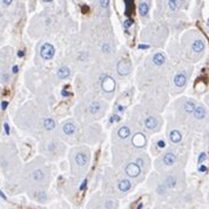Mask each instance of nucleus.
Masks as SVG:
<instances>
[{"label": "nucleus", "mask_w": 209, "mask_h": 209, "mask_svg": "<svg viewBox=\"0 0 209 209\" xmlns=\"http://www.w3.org/2000/svg\"><path fill=\"white\" fill-rule=\"evenodd\" d=\"M91 113H93V114H96L99 111H100V108H101V103L100 102H98V101H95V102H93L92 104H91Z\"/></svg>", "instance_id": "4be33fe9"}, {"label": "nucleus", "mask_w": 209, "mask_h": 209, "mask_svg": "<svg viewBox=\"0 0 209 209\" xmlns=\"http://www.w3.org/2000/svg\"><path fill=\"white\" fill-rule=\"evenodd\" d=\"M195 108H196V106H195V102H194V101L189 100V101H187V102L184 103V111H186L187 113H194Z\"/></svg>", "instance_id": "f3484780"}, {"label": "nucleus", "mask_w": 209, "mask_h": 209, "mask_svg": "<svg viewBox=\"0 0 209 209\" xmlns=\"http://www.w3.org/2000/svg\"><path fill=\"white\" fill-rule=\"evenodd\" d=\"M4 128H5V132H6V134H10V126H8L7 124H5V125H4Z\"/></svg>", "instance_id": "473e14b6"}, {"label": "nucleus", "mask_w": 209, "mask_h": 209, "mask_svg": "<svg viewBox=\"0 0 209 209\" xmlns=\"http://www.w3.org/2000/svg\"><path fill=\"white\" fill-rule=\"evenodd\" d=\"M33 179L36 180V181H41V180L44 179V173H42V170H40V169L34 170V173H33Z\"/></svg>", "instance_id": "412c9836"}, {"label": "nucleus", "mask_w": 209, "mask_h": 209, "mask_svg": "<svg viewBox=\"0 0 209 209\" xmlns=\"http://www.w3.org/2000/svg\"><path fill=\"white\" fill-rule=\"evenodd\" d=\"M193 49H194V52H202L203 49H204V44H203V41L202 40H195L194 42H193Z\"/></svg>", "instance_id": "dca6fc26"}, {"label": "nucleus", "mask_w": 209, "mask_h": 209, "mask_svg": "<svg viewBox=\"0 0 209 209\" xmlns=\"http://www.w3.org/2000/svg\"><path fill=\"white\" fill-rule=\"evenodd\" d=\"M176 184V179L174 178V176H168L166 179V186L169 187V188H173V187H175Z\"/></svg>", "instance_id": "5701e85b"}, {"label": "nucleus", "mask_w": 209, "mask_h": 209, "mask_svg": "<svg viewBox=\"0 0 209 209\" xmlns=\"http://www.w3.org/2000/svg\"><path fill=\"white\" fill-rule=\"evenodd\" d=\"M145 126H146L148 129L155 128L156 126H158V120H156L155 117H153V116H149V117H147L146 121H145Z\"/></svg>", "instance_id": "f8f14e48"}, {"label": "nucleus", "mask_w": 209, "mask_h": 209, "mask_svg": "<svg viewBox=\"0 0 209 209\" xmlns=\"http://www.w3.org/2000/svg\"><path fill=\"white\" fill-rule=\"evenodd\" d=\"M199 170H200V171H206V170H207V167H206V166H200V167H199Z\"/></svg>", "instance_id": "72a5a7b5"}, {"label": "nucleus", "mask_w": 209, "mask_h": 209, "mask_svg": "<svg viewBox=\"0 0 209 209\" xmlns=\"http://www.w3.org/2000/svg\"><path fill=\"white\" fill-rule=\"evenodd\" d=\"M102 51H103V52H108V51H109V45H108V44H104V45L102 46Z\"/></svg>", "instance_id": "c756f323"}, {"label": "nucleus", "mask_w": 209, "mask_h": 209, "mask_svg": "<svg viewBox=\"0 0 209 209\" xmlns=\"http://www.w3.org/2000/svg\"><path fill=\"white\" fill-rule=\"evenodd\" d=\"M168 4H169V7H170L171 10H176V8H178V4H179V3H178V1H169Z\"/></svg>", "instance_id": "a878e982"}, {"label": "nucleus", "mask_w": 209, "mask_h": 209, "mask_svg": "<svg viewBox=\"0 0 209 209\" xmlns=\"http://www.w3.org/2000/svg\"><path fill=\"white\" fill-rule=\"evenodd\" d=\"M169 139H170V141L174 142V143H178L181 141V139H182V135L179 130H173L169 135Z\"/></svg>", "instance_id": "9b49d317"}, {"label": "nucleus", "mask_w": 209, "mask_h": 209, "mask_svg": "<svg viewBox=\"0 0 209 209\" xmlns=\"http://www.w3.org/2000/svg\"><path fill=\"white\" fill-rule=\"evenodd\" d=\"M62 129H64V133H65L66 135H72V134H74L76 127H75V125H74L73 122H67V124L64 125Z\"/></svg>", "instance_id": "6e6552de"}, {"label": "nucleus", "mask_w": 209, "mask_h": 209, "mask_svg": "<svg viewBox=\"0 0 209 209\" xmlns=\"http://www.w3.org/2000/svg\"><path fill=\"white\" fill-rule=\"evenodd\" d=\"M207 24H208V26H209V19H208V23H207Z\"/></svg>", "instance_id": "37998d69"}, {"label": "nucleus", "mask_w": 209, "mask_h": 209, "mask_svg": "<svg viewBox=\"0 0 209 209\" xmlns=\"http://www.w3.org/2000/svg\"><path fill=\"white\" fill-rule=\"evenodd\" d=\"M12 72H13V73H16V72H18V66H13Z\"/></svg>", "instance_id": "e433bc0d"}, {"label": "nucleus", "mask_w": 209, "mask_h": 209, "mask_svg": "<svg viewBox=\"0 0 209 209\" xmlns=\"http://www.w3.org/2000/svg\"><path fill=\"white\" fill-rule=\"evenodd\" d=\"M130 188H132V182L127 179H124L122 181L119 182V190L122 191V193H126V191H128Z\"/></svg>", "instance_id": "423d86ee"}, {"label": "nucleus", "mask_w": 209, "mask_h": 209, "mask_svg": "<svg viewBox=\"0 0 209 209\" xmlns=\"http://www.w3.org/2000/svg\"><path fill=\"white\" fill-rule=\"evenodd\" d=\"M100 4H101V6H102V7H106V6H107V4H108V1H101Z\"/></svg>", "instance_id": "58836bf2"}, {"label": "nucleus", "mask_w": 209, "mask_h": 209, "mask_svg": "<svg viewBox=\"0 0 209 209\" xmlns=\"http://www.w3.org/2000/svg\"><path fill=\"white\" fill-rule=\"evenodd\" d=\"M186 81H187V78L184 74H178L175 78H174V83H175L176 87H183L186 85Z\"/></svg>", "instance_id": "1a4fd4ad"}, {"label": "nucleus", "mask_w": 209, "mask_h": 209, "mask_svg": "<svg viewBox=\"0 0 209 209\" xmlns=\"http://www.w3.org/2000/svg\"><path fill=\"white\" fill-rule=\"evenodd\" d=\"M124 24H125V27H126V28H129V27L134 24V21H133V19H126Z\"/></svg>", "instance_id": "b1692460"}, {"label": "nucleus", "mask_w": 209, "mask_h": 209, "mask_svg": "<svg viewBox=\"0 0 209 209\" xmlns=\"http://www.w3.org/2000/svg\"><path fill=\"white\" fill-rule=\"evenodd\" d=\"M117 135H119L120 139H127V137L130 135V129H129L128 127L124 126V127H121V128L119 129Z\"/></svg>", "instance_id": "ddd939ff"}, {"label": "nucleus", "mask_w": 209, "mask_h": 209, "mask_svg": "<svg viewBox=\"0 0 209 209\" xmlns=\"http://www.w3.org/2000/svg\"><path fill=\"white\" fill-rule=\"evenodd\" d=\"M114 121H120V116H119V115H114V116H112L111 122H114Z\"/></svg>", "instance_id": "7c9ffc66"}, {"label": "nucleus", "mask_w": 209, "mask_h": 209, "mask_svg": "<svg viewBox=\"0 0 209 209\" xmlns=\"http://www.w3.org/2000/svg\"><path fill=\"white\" fill-rule=\"evenodd\" d=\"M58 76L60 79H66L69 76V69L68 67H61L59 68V71H58Z\"/></svg>", "instance_id": "6ab92c4d"}, {"label": "nucleus", "mask_w": 209, "mask_h": 209, "mask_svg": "<svg viewBox=\"0 0 209 209\" xmlns=\"http://www.w3.org/2000/svg\"><path fill=\"white\" fill-rule=\"evenodd\" d=\"M176 161V156L174 155L173 153H167L163 155V163L167 166H171L174 165V162Z\"/></svg>", "instance_id": "0eeeda50"}, {"label": "nucleus", "mask_w": 209, "mask_h": 209, "mask_svg": "<svg viewBox=\"0 0 209 209\" xmlns=\"http://www.w3.org/2000/svg\"><path fill=\"white\" fill-rule=\"evenodd\" d=\"M148 11H149V6H148L147 3H141L140 5H139V12H140V14H141L142 16L147 15Z\"/></svg>", "instance_id": "aec40b11"}, {"label": "nucleus", "mask_w": 209, "mask_h": 209, "mask_svg": "<svg viewBox=\"0 0 209 209\" xmlns=\"http://www.w3.org/2000/svg\"><path fill=\"white\" fill-rule=\"evenodd\" d=\"M117 109H119L120 112H122V111H125V107L121 106V104H119V106H117Z\"/></svg>", "instance_id": "4c0bfd02"}, {"label": "nucleus", "mask_w": 209, "mask_h": 209, "mask_svg": "<svg viewBox=\"0 0 209 209\" xmlns=\"http://www.w3.org/2000/svg\"><path fill=\"white\" fill-rule=\"evenodd\" d=\"M61 95H62V96H67V95H68V92H67L66 89H62V91H61Z\"/></svg>", "instance_id": "f704fd0d"}, {"label": "nucleus", "mask_w": 209, "mask_h": 209, "mask_svg": "<svg viewBox=\"0 0 209 209\" xmlns=\"http://www.w3.org/2000/svg\"><path fill=\"white\" fill-rule=\"evenodd\" d=\"M44 127L48 130L51 129H54L55 128V121L53 119H51V117H47L44 120Z\"/></svg>", "instance_id": "2eb2a0df"}, {"label": "nucleus", "mask_w": 209, "mask_h": 209, "mask_svg": "<svg viewBox=\"0 0 209 209\" xmlns=\"http://www.w3.org/2000/svg\"><path fill=\"white\" fill-rule=\"evenodd\" d=\"M165 146H166V143H165V141H163V140L158 141V147H159V148H165Z\"/></svg>", "instance_id": "cd10ccee"}, {"label": "nucleus", "mask_w": 209, "mask_h": 209, "mask_svg": "<svg viewBox=\"0 0 209 209\" xmlns=\"http://www.w3.org/2000/svg\"><path fill=\"white\" fill-rule=\"evenodd\" d=\"M194 116L196 119H199V120L203 119L206 116V109L203 107H196L195 111H194Z\"/></svg>", "instance_id": "a211bd4d"}, {"label": "nucleus", "mask_w": 209, "mask_h": 209, "mask_svg": "<svg viewBox=\"0 0 209 209\" xmlns=\"http://www.w3.org/2000/svg\"><path fill=\"white\" fill-rule=\"evenodd\" d=\"M24 55H25V53H24V51H19V52H18V57L23 58Z\"/></svg>", "instance_id": "c9c22d12"}, {"label": "nucleus", "mask_w": 209, "mask_h": 209, "mask_svg": "<svg viewBox=\"0 0 209 209\" xmlns=\"http://www.w3.org/2000/svg\"><path fill=\"white\" fill-rule=\"evenodd\" d=\"M7 106H8V102H7V101H3V102H1V107H3V109H6Z\"/></svg>", "instance_id": "2f4dec72"}, {"label": "nucleus", "mask_w": 209, "mask_h": 209, "mask_svg": "<svg viewBox=\"0 0 209 209\" xmlns=\"http://www.w3.org/2000/svg\"><path fill=\"white\" fill-rule=\"evenodd\" d=\"M75 162L79 165V166H85L86 162H87V156L85 153H79L75 155Z\"/></svg>", "instance_id": "4468645a"}, {"label": "nucleus", "mask_w": 209, "mask_h": 209, "mask_svg": "<svg viewBox=\"0 0 209 209\" xmlns=\"http://www.w3.org/2000/svg\"><path fill=\"white\" fill-rule=\"evenodd\" d=\"M86 187H87V180H83L82 183H81V186H80V190H83Z\"/></svg>", "instance_id": "c85d7f7f"}, {"label": "nucleus", "mask_w": 209, "mask_h": 209, "mask_svg": "<svg viewBox=\"0 0 209 209\" xmlns=\"http://www.w3.org/2000/svg\"><path fill=\"white\" fill-rule=\"evenodd\" d=\"M207 159V155H206V153H201L200 154V156H199V163H202L204 160Z\"/></svg>", "instance_id": "bb28decb"}, {"label": "nucleus", "mask_w": 209, "mask_h": 209, "mask_svg": "<svg viewBox=\"0 0 209 209\" xmlns=\"http://www.w3.org/2000/svg\"><path fill=\"white\" fill-rule=\"evenodd\" d=\"M129 72H130V64H129V61L121 60L117 64V73L120 75H127Z\"/></svg>", "instance_id": "20e7f679"}, {"label": "nucleus", "mask_w": 209, "mask_h": 209, "mask_svg": "<svg viewBox=\"0 0 209 209\" xmlns=\"http://www.w3.org/2000/svg\"><path fill=\"white\" fill-rule=\"evenodd\" d=\"M0 196H1V197H3L4 200H6V196L4 195V193H3V191H1V190H0Z\"/></svg>", "instance_id": "ea45409f"}, {"label": "nucleus", "mask_w": 209, "mask_h": 209, "mask_svg": "<svg viewBox=\"0 0 209 209\" xmlns=\"http://www.w3.org/2000/svg\"><path fill=\"white\" fill-rule=\"evenodd\" d=\"M139 48H148V46H146V45H139Z\"/></svg>", "instance_id": "a19ab883"}, {"label": "nucleus", "mask_w": 209, "mask_h": 209, "mask_svg": "<svg viewBox=\"0 0 209 209\" xmlns=\"http://www.w3.org/2000/svg\"><path fill=\"white\" fill-rule=\"evenodd\" d=\"M126 174L130 178H137L141 174V168L137 163H129L126 167Z\"/></svg>", "instance_id": "7ed1b4c3"}, {"label": "nucleus", "mask_w": 209, "mask_h": 209, "mask_svg": "<svg viewBox=\"0 0 209 209\" xmlns=\"http://www.w3.org/2000/svg\"><path fill=\"white\" fill-rule=\"evenodd\" d=\"M101 86H102V89L107 93H111L115 89V81L113 80L112 76L109 75H104V78H102V82H101Z\"/></svg>", "instance_id": "f03ea898"}, {"label": "nucleus", "mask_w": 209, "mask_h": 209, "mask_svg": "<svg viewBox=\"0 0 209 209\" xmlns=\"http://www.w3.org/2000/svg\"><path fill=\"white\" fill-rule=\"evenodd\" d=\"M54 53H55V49L51 44H44L40 49V54H41L42 59H45V60L52 59L54 57Z\"/></svg>", "instance_id": "f257e3e1"}, {"label": "nucleus", "mask_w": 209, "mask_h": 209, "mask_svg": "<svg viewBox=\"0 0 209 209\" xmlns=\"http://www.w3.org/2000/svg\"><path fill=\"white\" fill-rule=\"evenodd\" d=\"M165 61H166V57H165L163 53H156V54L153 57V62H154V65H156V66L163 65Z\"/></svg>", "instance_id": "9d476101"}, {"label": "nucleus", "mask_w": 209, "mask_h": 209, "mask_svg": "<svg viewBox=\"0 0 209 209\" xmlns=\"http://www.w3.org/2000/svg\"><path fill=\"white\" fill-rule=\"evenodd\" d=\"M132 142H133V145H134L136 148H141V147H143V146L146 145V137H145L143 134L137 133V134H135V135L133 136Z\"/></svg>", "instance_id": "39448f33"}, {"label": "nucleus", "mask_w": 209, "mask_h": 209, "mask_svg": "<svg viewBox=\"0 0 209 209\" xmlns=\"http://www.w3.org/2000/svg\"><path fill=\"white\" fill-rule=\"evenodd\" d=\"M142 207H143V204H142V202H140V203H139V206H137V208H136V209H141Z\"/></svg>", "instance_id": "79ce46f5"}, {"label": "nucleus", "mask_w": 209, "mask_h": 209, "mask_svg": "<svg viewBox=\"0 0 209 209\" xmlns=\"http://www.w3.org/2000/svg\"><path fill=\"white\" fill-rule=\"evenodd\" d=\"M38 199H39V201H41V202L46 201V194L44 193V191H40L39 195H38Z\"/></svg>", "instance_id": "393cba45"}]
</instances>
